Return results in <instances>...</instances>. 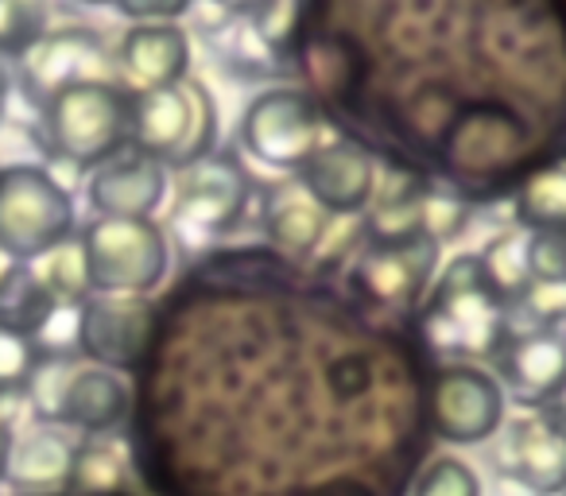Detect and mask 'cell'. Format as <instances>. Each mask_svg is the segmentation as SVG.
I'll list each match as a JSON object with an SVG mask.
<instances>
[{
    "label": "cell",
    "mask_w": 566,
    "mask_h": 496,
    "mask_svg": "<svg viewBox=\"0 0 566 496\" xmlns=\"http://www.w3.org/2000/svg\"><path fill=\"white\" fill-rule=\"evenodd\" d=\"M78 241L102 295H148L171 268V244L156 218H94Z\"/></svg>",
    "instance_id": "4"
},
{
    "label": "cell",
    "mask_w": 566,
    "mask_h": 496,
    "mask_svg": "<svg viewBox=\"0 0 566 496\" xmlns=\"http://www.w3.org/2000/svg\"><path fill=\"white\" fill-rule=\"evenodd\" d=\"M416 496H481V477L458 457H434L419 473Z\"/></svg>",
    "instance_id": "30"
},
{
    "label": "cell",
    "mask_w": 566,
    "mask_h": 496,
    "mask_svg": "<svg viewBox=\"0 0 566 496\" xmlns=\"http://www.w3.org/2000/svg\"><path fill=\"white\" fill-rule=\"evenodd\" d=\"M156 315L144 295H102L94 292L78 307V349L94 365L125 372L148 353Z\"/></svg>",
    "instance_id": "9"
},
{
    "label": "cell",
    "mask_w": 566,
    "mask_h": 496,
    "mask_svg": "<svg viewBox=\"0 0 566 496\" xmlns=\"http://www.w3.org/2000/svg\"><path fill=\"white\" fill-rule=\"evenodd\" d=\"M439 244L427 236L373 241L354 268V284L377 307H411L434 279Z\"/></svg>",
    "instance_id": "10"
},
{
    "label": "cell",
    "mask_w": 566,
    "mask_h": 496,
    "mask_svg": "<svg viewBox=\"0 0 566 496\" xmlns=\"http://www.w3.org/2000/svg\"><path fill=\"white\" fill-rule=\"evenodd\" d=\"M55 307L59 303L51 299V292L40 284V276L20 264L17 276L9 279V287L0 292V326H12V330L35 338V334L48 326V318L55 315Z\"/></svg>",
    "instance_id": "22"
},
{
    "label": "cell",
    "mask_w": 566,
    "mask_h": 496,
    "mask_svg": "<svg viewBox=\"0 0 566 496\" xmlns=\"http://www.w3.org/2000/svg\"><path fill=\"white\" fill-rule=\"evenodd\" d=\"M249 194L252 179L241 159L233 151H210L175 171L171 218L187 236H218L244 218Z\"/></svg>",
    "instance_id": "7"
},
{
    "label": "cell",
    "mask_w": 566,
    "mask_h": 496,
    "mask_svg": "<svg viewBox=\"0 0 566 496\" xmlns=\"http://www.w3.org/2000/svg\"><path fill=\"white\" fill-rule=\"evenodd\" d=\"M504 303L485 284L478 256H454L434 279V292L423 310V330L439 353L462 357V365L496 357L509 341Z\"/></svg>",
    "instance_id": "1"
},
{
    "label": "cell",
    "mask_w": 566,
    "mask_h": 496,
    "mask_svg": "<svg viewBox=\"0 0 566 496\" xmlns=\"http://www.w3.org/2000/svg\"><path fill=\"white\" fill-rule=\"evenodd\" d=\"M133 102L136 94L109 78L66 86L43 105V133L51 159H63L82 171H94L109 156L133 144Z\"/></svg>",
    "instance_id": "2"
},
{
    "label": "cell",
    "mask_w": 566,
    "mask_h": 496,
    "mask_svg": "<svg viewBox=\"0 0 566 496\" xmlns=\"http://www.w3.org/2000/svg\"><path fill=\"white\" fill-rule=\"evenodd\" d=\"M35 276H40V284L48 287L59 307H82V303L94 295L86 253H82V241H74V236L66 244H59L55 253L43 256Z\"/></svg>",
    "instance_id": "23"
},
{
    "label": "cell",
    "mask_w": 566,
    "mask_h": 496,
    "mask_svg": "<svg viewBox=\"0 0 566 496\" xmlns=\"http://www.w3.org/2000/svg\"><path fill=\"white\" fill-rule=\"evenodd\" d=\"M35 365H40V346L28 334L0 326V395H17L28 388Z\"/></svg>",
    "instance_id": "28"
},
{
    "label": "cell",
    "mask_w": 566,
    "mask_h": 496,
    "mask_svg": "<svg viewBox=\"0 0 566 496\" xmlns=\"http://www.w3.org/2000/svg\"><path fill=\"white\" fill-rule=\"evenodd\" d=\"M535 496H566V488H547V493H535Z\"/></svg>",
    "instance_id": "39"
},
{
    "label": "cell",
    "mask_w": 566,
    "mask_h": 496,
    "mask_svg": "<svg viewBox=\"0 0 566 496\" xmlns=\"http://www.w3.org/2000/svg\"><path fill=\"white\" fill-rule=\"evenodd\" d=\"M241 144L275 171H303L326 144V117L303 89H264L244 105Z\"/></svg>",
    "instance_id": "6"
},
{
    "label": "cell",
    "mask_w": 566,
    "mask_h": 496,
    "mask_svg": "<svg viewBox=\"0 0 566 496\" xmlns=\"http://www.w3.org/2000/svg\"><path fill=\"white\" fill-rule=\"evenodd\" d=\"M128 408H133L128 380L113 369H102V365H86V369H74L71 384H66L63 423L97 439V434L117 431L128 419Z\"/></svg>",
    "instance_id": "17"
},
{
    "label": "cell",
    "mask_w": 566,
    "mask_h": 496,
    "mask_svg": "<svg viewBox=\"0 0 566 496\" xmlns=\"http://www.w3.org/2000/svg\"><path fill=\"white\" fill-rule=\"evenodd\" d=\"M113 4L128 20H140V24H175L195 0H113Z\"/></svg>",
    "instance_id": "35"
},
{
    "label": "cell",
    "mask_w": 566,
    "mask_h": 496,
    "mask_svg": "<svg viewBox=\"0 0 566 496\" xmlns=\"http://www.w3.org/2000/svg\"><path fill=\"white\" fill-rule=\"evenodd\" d=\"M504 384L478 365H447L431 384V431L454 446H478L504 423Z\"/></svg>",
    "instance_id": "8"
},
{
    "label": "cell",
    "mask_w": 566,
    "mask_h": 496,
    "mask_svg": "<svg viewBox=\"0 0 566 496\" xmlns=\"http://www.w3.org/2000/svg\"><path fill=\"white\" fill-rule=\"evenodd\" d=\"M125 481V454L113 439L97 434V439L82 442L74 450V469H71V481L66 485L78 488V493H109Z\"/></svg>",
    "instance_id": "24"
},
{
    "label": "cell",
    "mask_w": 566,
    "mask_h": 496,
    "mask_svg": "<svg viewBox=\"0 0 566 496\" xmlns=\"http://www.w3.org/2000/svg\"><path fill=\"white\" fill-rule=\"evenodd\" d=\"M74 377V365L66 357H43L40 353V365H35L32 380H28V392H32V408L43 423H63V395H66V384Z\"/></svg>",
    "instance_id": "27"
},
{
    "label": "cell",
    "mask_w": 566,
    "mask_h": 496,
    "mask_svg": "<svg viewBox=\"0 0 566 496\" xmlns=\"http://www.w3.org/2000/svg\"><path fill=\"white\" fill-rule=\"evenodd\" d=\"M249 17L256 24V32L280 51L283 43L292 40L295 24H300V0H256Z\"/></svg>",
    "instance_id": "33"
},
{
    "label": "cell",
    "mask_w": 566,
    "mask_h": 496,
    "mask_svg": "<svg viewBox=\"0 0 566 496\" xmlns=\"http://www.w3.org/2000/svg\"><path fill=\"white\" fill-rule=\"evenodd\" d=\"M221 40H226V48L221 51V59H226L229 71L237 74H249V78H256V74H272L275 71V48L264 40V35L256 32V24H252V17H237L229 20L226 28H218Z\"/></svg>",
    "instance_id": "26"
},
{
    "label": "cell",
    "mask_w": 566,
    "mask_h": 496,
    "mask_svg": "<svg viewBox=\"0 0 566 496\" xmlns=\"http://www.w3.org/2000/svg\"><path fill=\"white\" fill-rule=\"evenodd\" d=\"M167 187H171V171L164 159L133 144L86 175V198L97 218H151L164 205Z\"/></svg>",
    "instance_id": "11"
},
{
    "label": "cell",
    "mask_w": 566,
    "mask_h": 496,
    "mask_svg": "<svg viewBox=\"0 0 566 496\" xmlns=\"http://www.w3.org/2000/svg\"><path fill=\"white\" fill-rule=\"evenodd\" d=\"M264 233L268 241L287 256H307L318 249L326 233V210L311 198V190L300 179L275 182L264 194Z\"/></svg>",
    "instance_id": "18"
},
{
    "label": "cell",
    "mask_w": 566,
    "mask_h": 496,
    "mask_svg": "<svg viewBox=\"0 0 566 496\" xmlns=\"http://www.w3.org/2000/svg\"><path fill=\"white\" fill-rule=\"evenodd\" d=\"M485 284L504 307H516L532 287V264H527V229H504L485 244V253H478Z\"/></svg>",
    "instance_id": "20"
},
{
    "label": "cell",
    "mask_w": 566,
    "mask_h": 496,
    "mask_svg": "<svg viewBox=\"0 0 566 496\" xmlns=\"http://www.w3.org/2000/svg\"><path fill=\"white\" fill-rule=\"evenodd\" d=\"M105 78V43L90 28H66V32H43L40 43L20 55V82L40 109L66 86Z\"/></svg>",
    "instance_id": "12"
},
{
    "label": "cell",
    "mask_w": 566,
    "mask_h": 496,
    "mask_svg": "<svg viewBox=\"0 0 566 496\" xmlns=\"http://www.w3.org/2000/svg\"><path fill=\"white\" fill-rule=\"evenodd\" d=\"M4 105H9V71H4V59H0V117H4Z\"/></svg>",
    "instance_id": "38"
},
{
    "label": "cell",
    "mask_w": 566,
    "mask_h": 496,
    "mask_svg": "<svg viewBox=\"0 0 566 496\" xmlns=\"http://www.w3.org/2000/svg\"><path fill=\"white\" fill-rule=\"evenodd\" d=\"M74 450L78 446L59 426H40V431L12 442L4 477H9L12 488H24V493H48V488H59L71 481Z\"/></svg>",
    "instance_id": "19"
},
{
    "label": "cell",
    "mask_w": 566,
    "mask_h": 496,
    "mask_svg": "<svg viewBox=\"0 0 566 496\" xmlns=\"http://www.w3.org/2000/svg\"><path fill=\"white\" fill-rule=\"evenodd\" d=\"M17 268H20V264L12 261V256H4V253H0V292H4V287H9V279L17 276Z\"/></svg>",
    "instance_id": "37"
},
{
    "label": "cell",
    "mask_w": 566,
    "mask_h": 496,
    "mask_svg": "<svg viewBox=\"0 0 566 496\" xmlns=\"http://www.w3.org/2000/svg\"><path fill=\"white\" fill-rule=\"evenodd\" d=\"M82 4H109V0H82Z\"/></svg>",
    "instance_id": "41"
},
{
    "label": "cell",
    "mask_w": 566,
    "mask_h": 496,
    "mask_svg": "<svg viewBox=\"0 0 566 496\" xmlns=\"http://www.w3.org/2000/svg\"><path fill=\"white\" fill-rule=\"evenodd\" d=\"M74 198L40 163L0 167V253L17 264L43 261L78 225Z\"/></svg>",
    "instance_id": "3"
},
{
    "label": "cell",
    "mask_w": 566,
    "mask_h": 496,
    "mask_svg": "<svg viewBox=\"0 0 566 496\" xmlns=\"http://www.w3.org/2000/svg\"><path fill=\"white\" fill-rule=\"evenodd\" d=\"M9 454H12V431L9 423H0V477L9 469Z\"/></svg>",
    "instance_id": "36"
},
{
    "label": "cell",
    "mask_w": 566,
    "mask_h": 496,
    "mask_svg": "<svg viewBox=\"0 0 566 496\" xmlns=\"http://www.w3.org/2000/svg\"><path fill=\"white\" fill-rule=\"evenodd\" d=\"M504 469L532 493L566 488V431L551 411L524 415L509 426L504 442Z\"/></svg>",
    "instance_id": "15"
},
{
    "label": "cell",
    "mask_w": 566,
    "mask_h": 496,
    "mask_svg": "<svg viewBox=\"0 0 566 496\" xmlns=\"http://www.w3.org/2000/svg\"><path fill=\"white\" fill-rule=\"evenodd\" d=\"M465 225V205L458 198H447V194H427L419 198V233L427 241L442 244L450 236H458Z\"/></svg>",
    "instance_id": "32"
},
{
    "label": "cell",
    "mask_w": 566,
    "mask_h": 496,
    "mask_svg": "<svg viewBox=\"0 0 566 496\" xmlns=\"http://www.w3.org/2000/svg\"><path fill=\"white\" fill-rule=\"evenodd\" d=\"M300 182L326 213L349 218L369 205L373 190H377V163L357 140L338 136L311 156V163L300 171Z\"/></svg>",
    "instance_id": "13"
},
{
    "label": "cell",
    "mask_w": 566,
    "mask_h": 496,
    "mask_svg": "<svg viewBox=\"0 0 566 496\" xmlns=\"http://www.w3.org/2000/svg\"><path fill=\"white\" fill-rule=\"evenodd\" d=\"M516 225L527 233L539 229H566V159L547 163L520 187Z\"/></svg>",
    "instance_id": "21"
},
{
    "label": "cell",
    "mask_w": 566,
    "mask_h": 496,
    "mask_svg": "<svg viewBox=\"0 0 566 496\" xmlns=\"http://www.w3.org/2000/svg\"><path fill=\"white\" fill-rule=\"evenodd\" d=\"M516 307L527 318H535L539 330H555V323L566 318V284H539V279H532V287H527V295Z\"/></svg>",
    "instance_id": "34"
},
{
    "label": "cell",
    "mask_w": 566,
    "mask_h": 496,
    "mask_svg": "<svg viewBox=\"0 0 566 496\" xmlns=\"http://www.w3.org/2000/svg\"><path fill=\"white\" fill-rule=\"evenodd\" d=\"M43 40V17L28 0H0V59L24 55Z\"/></svg>",
    "instance_id": "29"
},
{
    "label": "cell",
    "mask_w": 566,
    "mask_h": 496,
    "mask_svg": "<svg viewBox=\"0 0 566 496\" xmlns=\"http://www.w3.org/2000/svg\"><path fill=\"white\" fill-rule=\"evenodd\" d=\"M527 264L539 284H566V229L527 233Z\"/></svg>",
    "instance_id": "31"
},
{
    "label": "cell",
    "mask_w": 566,
    "mask_h": 496,
    "mask_svg": "<svg viewBox=\"0 0 566 496\" xmlns=\"http://www.w3.org/2000/svg\"><path fill=\"white\" fill-rule=\"evenodd\" d=\"M218 140V109L210 89L198 78L164 89H136L133 102V148L164 159L167 167H187L210 156Z\"/></svg>",
    "instance_id": "5"
},
{
    "label": "cell",
    "mask_w": 566,
    "mask_h": 496,
    "mask_svg": "<svg viewBox=\"0 0 566 496\" xmlns=\"http://www.w3.org/2000/svg\"><path fill=\"white\" fill-rule=\"evenodd\" d=\"M516 148H520L516 125H509V120H501V117H473L470 125H462V133H458L454 156L481 171V167L509 159Z\"/></svg>",
    "instance_id": "25"
},
{
    "label": "cell",
    "mask_w": 566,
    "mask_h": 496,
    "mask_svg": "<svg viewBox=\"0 0 566 496\" xmlns=\"http://www.w3.org/2000/svg\"><path fill=\"white\" fill-rule=\"evenodd\" d=\"M120 66L140 89L179 86L190 74V35L179 24H140L120 40Z\"/></svg>",
    "instance_id": "16"
},
{
    "label": "cell",
    "mask_w": 566,
    "mask_h": 496,
    "mask_svg": "<svg viewBox=\"0 0 566 496\" xmlns=\"http://www.w3.org/2000/svg\"><path fill=\"white\" fill-rule=\"evenodd\" d=\"M555 403H558V408H566V388H563V395H558V400H555Z\"/></svg>",
    "instance_id": "40"
},
{
    "label": "cell",
    "mask_w": 566,
    "mask_h": 496,
    "mask_svg": "<svg viewBox=\"0 0 566 496\" xmlns=\"http://www.w3.org/2000/svg\"><path fill=\"white\" fill-rule=\"evenodd\" d=\"M501 380L524 403H555L566 388V334L558 330H532L509 338L496 353Z\"/></svg>",
    "instance_id": "14"
}]
</instances>
